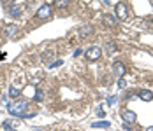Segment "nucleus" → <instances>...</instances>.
<instances>
[{"instance_id": "nucleus-3", "label": "nucleus", "mask_w": 153, "mask_h": 131, "mask_svg": "<svg viewBox=\"0 0 153 131\" xmlns=\"http://www.w3.org/2000/svg\"><path fill=\"white\" fill-rule=\"evenodd\" d=\"M114 11H116V18L118 19H127L128 18V11H127V5L125 4H116V7H114Z\"/></svg>"}, {"instance_id": "nucleus-1", "label": "nucleus", "mask_w": 153, "mask_h": 131, "mask_svg": "<svg viewBox=\"0 0 153 131\" xmlns=\"http://www.w3.org/2000/svg\"><path fill=\"white\" fill-rule=\"evenodd\" d=\"M27 108H28V103H27V102L13 103V105H9V114H11V116H14V117H27V116H28Z\"/></svg>"}, {"instance_id": "nucleus-10", "label": "nucleus", "mask_w": 153, "mask_h": 131, "mask_svg": "<svg viewBox=\"0 0 153 131\" xmlns=\"http://www.w3.org/2000/svg\"><path fill=\"white\" fill-rule=\"evenodd\" d=\"M104 49H106L107 54H114V53H116V45L111 42V40H107L106 42V47H104Z\"/></svg>"}, {"instance_id": "nucleus-16", "label": "nucleus", "mask_w": 153, "mask_h": 131, "mask_svg": "<svg viewBox=\"0 0 153 131\" xmlns=\"http://www.w3.org/2000/svg\"><path fill=\"white\" fill-rule=\"evenodd\" d=\"M4 130H5V131H14V130H13V124H11L9 121H5V122H4Z\"/></svg>"}, {"instance_id": "nucleus-6", "label": "nucleus", "mask_w": 153, "mask_h": 131, "mask_svg": "<svg viewBox=\"0 0 153 131\" xmlns=\"http://www.w3.org/2000/svg\"><path fill=\"white\" fill-rule=\"evenodd\" d=\"M49 16H51V7H49V5L39 7V11H37V18H39V19H46Z\"/></svg>"}, {"instance_id": "nucleus-12", "label": "nucleus", "mask_w": 153, "mask_h": 131, "mask_svg": "<svg viewBox=\"0 0 153 131\" xmlns=\"http://www.w3.org/2000/svg\"><path fill=\"white\" fill-rule=\"evenodd\" d=\"M21 11H23L21 5H13V7H11V16H19Z\"/></svg>"}, {"instance_id": "nucleus-4", "label": "nucleus", "mask_w": 153, "mask_h": 131, "mask_svg": "<svg viewBox=\"0 0 153 131\" xmlns=\"http://www.w3.org/2000/svg\"><path fill=\"white\" fill-rule=\"evenodd\" d=\"M122 116H123V121H125V124H134V122L137 121V116H136V112H132V110H125Z\"/></svg>"}, {"instance_id": "nucleus-18", "label": "nucleus", "mask_w": 153, "mask_h": 131, "mask_svg": "<svg viewBox=\"0 0 153 131\" xmlns=\"http://www.w3.org/2000/svg\"><path fill=\"white\" fill-rule=\"evenodd\" d=\"M125 86H127V82H125V79H120V82H118V87H120V89H123Z\"/></svg>"}, {"instance_id": "nucleus-14", "label": "nucleus", "mask_w": 153, "mask_h": 131, "mask_svg": "<svg viewBox=\"0 0 153 131\" xmlns=\"http://www.w3.org/2000/svg\"><path fill=\"white\" fill-rule=\"evenodd\" d=\"M55 5H56L58 9H65V7L69 5V0H55Z\"/></svg>"}, {"instance_id": "nucleus-19", "label": "nucleus", "mask_w": 153, "mask_h": 131, "mask_svg": "<svg viewBox=\"0 0 153 131\" xmlns=\"http://www.w3.org/2000/svg\"><path fill=\"white\" fill-rule=\"evenodd\" d=\"M146 131H153V126H150V128H146Z\"/></svg>"}, {"instance_id": "nucleus-11", "label": "nucleus", "mask_w": 153, "mask_h": 131, "mask_svg": "<svg viewBox=\"0 0 153 131\" xmlns=\"http://www.w3.org/2000/svg\"><path fill=\"white\" fill-rule=\"evenodd\" d=\"M16 31H18V26H16V25H9V26H5V35H7V37L14 35Z\"/></svg>"}, {"instance_id": "nucleus-5", "label": "nucleus", "mask_w": 153, "mask_h": 131, "mask_svg": "<svg viewBox=\"0 0 153 131\" xmlns=\"http://www.w3.org/2000/svg\"><path fill=\"white\" fill-rule=\"evenodd\" d=\"M113 72L116 73V75H118V77H123V75H125V73H127V67H125V65H123L122 61H116V63H114V65H113Z\"/></svg>"}, {"instance_id": "nucleus-17", "label": "nucleus", "mask_w": 153, "mask_h": 131, "mask_svg": "<svg viewBox=\"0 0 153 131\" xmlns=\"http://www.w3.org/2000/svg\"><path fill=\"white\" fill-rule=\"evenodd\" d=\"M42 98H44V93H42V91H37V93H35V100H37V102H41Z\"/></svg>"}, {"instance_id": "nucleus-9", "label": "nucleus", "mask_w": 153, "mask_h": 131, "mask_svg": "<svg viewBox=\"0 0 153 131\" xmlns=\"http://www.w3.org/2000/svg\"><path fill=\"white\" fill-rule=\"evenodd\" d=\"M102 21H104L106 26H114V25H116V18H113L111 14H104Z\"/></svg>"}, {"instance_id": "nucleus-8", "label": "nucleus", "mask_w": 153, "mask_h": 131, "mask_svg": "<svg viewBox=\"0 0 153 131\" xmlns=\"http://www.w3.org/2000/svg\"><path fill=\"white\" fill-rule=\"evenodd\" d=\"M93 33V26L92 25H83L81 28H79V35L81 37H90Z\"/></svg>"}, {"instance_id": "nucleus-13", "label": "nucleus", "mask_w": 153, "mask_h": 131, "mask_svg": "<svg viewBox=\"0 0 153 131\" xmlns=\"http://www.w3.org/2000/svg\"><path fill=\"white\" fill-rule=\"evenodd\" d=\"M19 94H21V91H19L18 87H14V86H13L11 89H9V96H11V98H18Z\"/></svg>"}, {"instance_id": "nucleus-2", "label": "nucleus", "mask_w": 153, "mask_h": 131, "mask_svg": "<svg viewBox=\"0 0 153 131\" xmlns=\"http://www.w3.org/2000/svg\"><path fill=\"white\" fill-rule=\"evenodd\" d=\"M100 54H102V49L97 47V45H93V47H90V49L86 51V59H88V61H95V59L100 58Z\"/></svg>"}, {"instance_id": "nucleus-15", "label": "nucleus", "mask_w": 153, "mask_h": 131, "mask_svg": "<svg viewBox=\"0 0 153 131\" xmlns=\"http://www.w3.org/2000/svg\"><path fill=\"white\" fill-rule=\"evenodd\" d=\"M92 126H93V128H109V122H106V121H100V122H93Z\"/></svg>"}, {"instance_id": "nucleus-7", "label": "nucleus", "mask_w": 153, "mask_h": 131, "mask_svg": "<svg viewBox=\"0 0 153 131\" xmlns=\"http://www.w3.org/2000/svg\"><path fill=\"white\" fill-rule=\"evenodd\" d=\"M139 98H141L143 102H152L153 100V93L152 91H148V89H141V91H139Z\"/></svg>"}]
</instances>
